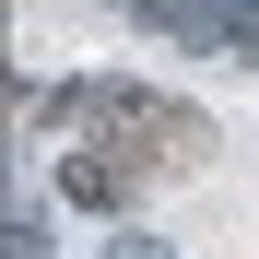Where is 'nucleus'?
<instances>
[{"instance_id": "obj_3", "label": "nucleus", "mask_w": 259, "mask_h": 259, "mask_svg": "<svg viewBox=\"0 0 259 259\" xmlns=\"http://www.w3.org/2000/svg\"><path fill=\"white\" fill-rule=\"evenodd\" d=\"M236 48H247V59H259V0H247V35H236Z\"/></svg>"}, {"instance_id": "obj_4", "label": "nucleus", "mask_w": 259, "mask_h": 259, "mask_svg": "<svg viewBox=\"0 0 259 259\" xmlns=\"http://www.w3.org/2000/svg\"><path fill=\"white\" fill-rule=\"evenodd\" d=\"M118 259H153V247H118Z\"/></svg>"}, {"instance_id": "obj_2", "label": "nucleus", "mask_w": 259, "mask_h": 259, "mask_svg": "<svg viewBox=\"0 0 259 259\" xmlns=\"http://www.w3.org/2000/svg\"><path fill=\"white\" fill-rule=\"evenodd\" d=\"M48 177H59V200H71V212H130L142 165H130V153H106V142H71V153H48Z\"/></svg>"}, {"instance_id": "obj_1", "label": "nucleus", "mask_w": 259, "mask_h": 259, "mask_svg": "<svg viewBox=\"0 0 259 259\" xmlns=\"http://www.w3.org/2000/svg\"><path fill=\"white\" fill-rule=\"evenodd\" d=\"M24 106L95 130V142L130 153V165H200V153H212V118L177 106V95H153V82H59V95H24Z\"/></svg>"}, {"instance_id": "obj_5", "label": "nucleus", "mask_w": 259, "mask_h": 259, "mask_svg": "<svg viewBox=\"0 0 259 259\" xmlns=\"http://www.w3.org/2000/svg\"><path fill=\"white\" fill-rule=\"evenodd\" d=\"M142 12H153V0H142Z\"/></svg>"}]
</instances>
